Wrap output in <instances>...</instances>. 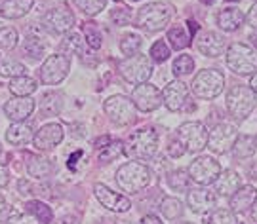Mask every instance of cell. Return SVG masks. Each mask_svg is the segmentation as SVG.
<instances>
[{"instance_id":"5bb4252c","label":"cell","mask_w":257,"mask_h":224,"mask_svg":"<svg viewBox=\"0 0 257 224\" xmlns=\"http://www.w3.org/2000/svg\"><path fill=\"white\" fill-rule=\"evenodd\" d=\"M132 103L141 112H153L162 104V94L153 84H139L132 92Z\"/></svg>"},{"instance_id":"d4e9b609","label":"cell","mask_w":257,"mask_h":224,"mask_svg":"<svg viewBox=\"0 0 257 224\" xmlns=\"http://www.w3.org/2000/svg\"><path fill=\"white\" fill-rule=\"evenodd\" d=\"M244 23V14L238 8H225L217 14V25H219L225 32H232L236 30Z\"/></svg>"},{"instance_id":"680465c9","label":"cell","mask_w":257,"mask_h":224,"mask_svg":"<svg viewBox=\"0 0 257 224\" xmlns=\"http://www.w3.org/2000/svg\"><path fill=\"white\" fill-rule=\"evenodd\" d=\"M249 177H251V178H257V164L249 168Z\"/></svg>"},{"instance_id":"4fadbf2b","label":"cell","mask_w":257,"mask_h":224,"mask_svg":"<svg viewBox=\"0 0 257 224\" xmlns=\"http://www.w3.org/2000/svg\"><path fill=\"white\" fill-rule=\"evenodd\" d=\"M44 27L52 34H65L74 27V16L67 4H57L44 16Z\"/></svg>"},{"instance_id":"2e32d148","label":"cell","mask_w":257,"mask_h":224,"mask_svg":"<svg viewBox=\"0 0 257 224\" xmlns=\"http://www.w3.org/2000/svg\"><path fill=\"white\" fill-rule=\"evenodd\" d=\"M63 135L65 131L61 124H46L44 128H40L35 133L33 144L37 150H52L63 140Z\"/></svg>"},{"instance_id":"6da1fadb","label":"cell","mask_w":257,"mask_h":224,"mask_svg":"<svg viewBox=\"0 0 257 224\" xmlns=\"http://www.w3.org/2000/svg\"><path fill=\"white\" fill-rule=\"evenodd\" d=\"M158 150V133L153 128L134 131L124 142V154L132 160H151Z\"/></svg>"},{"instance_id":"816d5d0a","label":"cell","mask_w":257,"mask_h":224,"mask_svg":"<svg viewBox=\"0 0 257 224\" xmlns=\"http://www.w3.org/2000/svg\"><path fill=\"white\" fill-rule=\"evenodd\" d=\"M141 224H162V220L156 215H145L141 218Z\"/></svg>"},{"instance_id":"d590c367","label":"cell","mask_w":257,"mask_h":224,"mask_svg":"<svg viewBox=\"0 0 257 224\" xmlns=\"http://www.w3.org/2000/svg\"><path fill=\"white\" fill-rule=\"evenodd\" d=\"M25 65L19 63V61H14V59H4L0 61V76L4 78H19V76H25Z\"/></svg>"},{"instance_id":"f907efd6","label":"cell","mask_w":257,"mask_h":224,"mask_svg":"<svg viewBox=\"0 0 257 224\" xmlns=\"http://www.w3.org/2000/svg\"><path fill=\"white\" fill-rule=\"evenodd\" d=\"M8 184V169L0 164V190Z\"/></svg>"},{"instance_id":"74e56055","label":"cell","mask_w":257,"mask_h":224,"mask_svg":"<svg viewBox=\"0 0 257 224\" xmlns=\"http://www.w3.org/2000/svg\"><path fill=\"white\" fill-rule=\"evenodd\" d=\"M82 32L86 42H88V46L92 48V50H99L101 48V32H99V28H97L95 23L86 21L82 25Z\"/></svg>"},{"instance_id":"c3c4849f","label":"cell","mask_w":257,"mask_h":224,"mask_svg":"<svg viewBox=\"0 0 257 224\" xmlns=\"http://www.w3.org/2000/svg\"><path fill=\"white\" fill-rule=\"evenodd\" d=\"M246 21H248V25L251 28H255L257 30V2L255 4H253V6H251V8L248 10V14H246Z\"/></svg>"},{"instance_id":"f546056e","label":"cell","mask_w":257,"mask_h":224,"mask_svg":"<svg viewBox=\"0 0 257 224\" xmlns=\"http://www.w3.org/2000/svg\"><path fill=\"white\" fill-rule=\"evenodd\" d=\"M54 171V166L48 158H31L27 164V173L33 178H46Z\"/></svg>"},{"instance_id":"9f6ffc18","label":"cell","mask_w":257,"mask_h":224,"mask_svg":"<svg viewBox=\"0 0 257 224\" xmlns=\"http://www.w3.org/2000/svg\"><path fill=\"white\" fill-rule=\"evenodd\" d=\"M6 211H8V204H6V200H4V198L0 196V218L4 216V213H6Z\"/></svg>"},{"instance_id":"7bdbcfd3","label":"cell","mask_w":257,"mask_h":224,"mask_svg":"<svg viewBox=\"0 0 257 224\" xmlns=\"http://www.w3.org/2000/svg\"><path fill=\"white\" fill-rule=\"evenodd\" d=\"M74 4L82 10L86 16H97L107 6V0H74Z\"/></svg>"},{"instance_id":"3957f363","label":"cell","mask_w":257,"mask_h":224,"mask_svg":"<svg viewBox=\"0 0 257 224\" xmlns=\"http://www.w3.org/2000/svg\"><path fill=\"white\" fill-rule=\"evenodd\" d=\"M225 59L230 70L240 76H251L257 70V52L248 44L232 42L227 48Z\"/></svg>"},{"instance_id":"60d3db41","label":"cell","mask_w":257,"mask_h":224,"mask_svg":"<svg viewBox=\"0 0 257 224\" xmlns=\"http://www.w3.org/2000/svg\"><path fill=\"white\" fill-rule=\"evenodd\" d=\"M18 42H19V34L16 28H12V27L0 28V48H2L4 52L14 50V48L18 46Z\"/></svg>"},{"instance_id":"ab89813d","label":"cell","mask_w":257,"mask_h":224,"mask_svg":"<svg viewBox=\"0 0 257 224\" xmlns=\"http://www.w3.org/2000/svg\"><path fill=\"white\" fill-rule=\"evenodd\" d=\"M206 224H242L236 220V215L230 209H215L208 216Z\"/></svg>"},{"instance_id":"f1b7e54d","label":"cell","mask_w":257,"mask_h":224,"mask_svg":"<svg viewBox=\"0 0 257 224\" xmlns=\"http://www.w3.org/2000/svg\"><path fill=\"white\" fill-rule=\"evenodd\" d=\"M23 54L29 57V59H33V61H38V59H42V56L46 54V42L42 40L40 36H33V34H29L25 38V42H23Z\"/></svg>"},{"instance_id":"7dc6e473","label":"cell","mask_w":257,"mask_h":224,"mask_svg":"<svg viewBox=\"0 0 257 224\" xmlns=\"http://www.w3.org/2000/svg\"><path fill=\"white\" fill-rule=\"evenodd\" d=\"M187 150L183 148V144L179 142V140H174V142H170V146H168V154L172 156V158H181Z\"/></svg>"},{"instance_id":"6f0895ef","label":"cell","mask_w":257,"mask_h":224,"mask_svg":"<svg viewBox=\"0 0 257 224\" xmlns=\"http://www.w3.org/2000/svg\"><path fill=\"white\" fill-rule=\"evenodd\" d=\"M187 25H189V28H191V34H194V32L198 30V25H196L194 21H187Z\"/></svg>"},{"instance_id":"e575fe53","label":"cell","mask_w":257,"mask_h":224,"mask_svg":"<svg viewBox=\"0 0 257 224\" xmlns=\"http://www.w3.org/2000/svg\"><path fill=\"white\" fill-rule=\"evenodd\" d=\"M160 211H162V215L166 218L175 220V218H179V216L183 215V204L177 198H164L160 202Z\"/></svg>"},{"instance_id":"1f68e13d","label":"cell","mask_w":257,"mask_h":224,"mask_svg":"<svg viewBox=\"0 0 257 224\" xmlns=\"http://www.w3.org/2000/svg\"><path fill=\"white\" fill-rule=\"evenodd\" d=\"M168 186L175 190V192H185V190H191V184H193V180L189 178V173L183 171V169H179V171H172V173H168Z\"/></svg>"},{"instance_id":"11a10c76","label":"cell","mask_w":257,"mask_h":224,"mask_svg":"<svg viewBox=\"0 0 257 224\" xmlns=\"http://www.w3.org/2000/svg\"><path fill=\"white\" fill-rule=\"evenodd\" d=\"M249 90H251L253 94H257V72L251 74V80H249Z\"/></svg>"},{"instance_id":"4dcf8cb0","label":"cell","mask_w":257,"mask_h":224,"mask_svg":"<svg viewBox=\"0 0 257 224\" xmlns=\"http://www.w3.org/2000/svg\"><path fill=\"white\" fill-rule=\"evenodd\" d=\"M27 213L35 216L40 224H50L54 220V211H52V207L46 206V204H42V202H38V200L29 202Z\"/></svg>"},{"instance_id":"9c48e42d","label":"cell","mask_w":257,"mask_h":224,"mask_svg":"<svg viewBox=\"0 0 257 224\" xmlns=\"http://www.w3.org/2000/svg\"><path fill=\"white\" fill-rule=\"evenodd\" d=\"M103 108H105V114L110 118V122L116 126H128L136 120V106L132 103V99L126 95L109 97L103 104Z\"/></svg>"},{"instance_id":"8d00e7d4","label":"cell","mask_w":257,"mask_h":224,"mask_svg":"<svg viewBox=\"0 0 257 224\" xmlns=\"http://www.w3.org/2000/svg\"><path fill=\"white\" fill-rule=\"evenodd\" d=\"M141 44H143L141 36H139V34H134V32H130V34L122 36V40H120V50H122L124 56L132 57V56H136V54H139Z\"/></svg>"},{"instance_id":"ac0fdd59","label":"cell","mask_w":257,"mask_h":224,"mask_svg":"<svg viewBox=\"0 0 257 224\" xmlns=\"http://www.w3.org/2000/svg\"><path fill=\"white\" fill-rule=\"evenodd\" d=\"M187 204H189L193 213H200L202 215V213H208V211H211L215 207V194L204 186L191 188L187 192Z\"/></svg>"},{"instance_id":"ffe728a7","label":"cell","mask_w":257,"mask_h":224,"mask_svg":"<svg viewBox=\"0 0 257 224\" xmlns=\"http://www.w3.org/2000/svg\"><path fill=\"white\" fill-rule=\"evenodd\" d=\"M4 112L12 122H25L35 112V99L31 97H12L4 104Z\"/></svg>"},{"instance_id":"52a82bcc","label":"cell","mask_w":257,"mask_h":224,"mask_svg":"<svg viewBox=\"0 0 257 224\" xmlns=\"http://www.w3.org/2000/svg\"><path fill=\"white\" fill-rule=\"evenodd\" d=\"M255 106V94L246 86H232L227 94V110L234 120H246Z\"/></svg>"},{"instance_id":"6125c7cd","label":"cell","mask_w":257,"mask_h":224,"mask_svg":"<svg viewBox=\"0 0 257 224\" xmlns=\"http://www.w3.org/2000/svg\"><path fill=\"white\" fill-rule=\"evenodd\" d=\"M181 224H193V222H181Z\"/></svg>"},{"instance_id":"277c9868","label":"cell","mask_w":257,"mask_h":224,"mask_svg":"<svg viewBox=\"0 0 257 224\" xmlns=\"http://www.w3.org/2000/svg\"><path fill=\"white\" fill-rule=\"evenodd\" d=\"M172 16H174V8L170 4H166V2H151V4L139 10L136 23H138L139 28H143L147 32H156V30H162L170 23Z\"/></svg>"},{"instance_id":"e0dca14e","label":"cell","mask_w":257,"mask_h":224,"mask_svg":"<svg viewBox=\"0 0 257 224\" xmlns=\"http://www.w3.org/2000/svg\"><path fill=\"white\" fill-rule=\"evenodd\" d=\"M187 97H189V88L181 82V80H174L164 88L162 92V101H164L166 108L172 112L181 110L187 103Z\"/></svg>"},{"instance_id":"94428289","label":"cell","mask_w":257,"mask_h":224,"mask_svg":"<svg viewBox=\"0 0 257 224\" xmlns=\"http://www.w3.org/2000/svg\"><path fill=\"white\" fill-rule=\"evenodd\" d=\"M204 4H208V2H213V0H202Z\"/></svg>"},{"instance_id":"cb8c5ba5","label":"cell","mask_w":257,"mask_h":224,"mask_svg":"<svg viewBox=\"0 0 257 224\" xmlns=\"http://www.w3.org/2000/svg\"><path fill=\"white\" fill-rule=\"evenodd\" d=\"M33 4H35V0H2L0 16L6 19H19L27 16Z\"/></svg>"},{"instance_id":"5b68a950","label":"cell","mask_w":257,"mask_h":224,"mask_svg":"<svg viewBox=\"0 0 257 224\" xmlns=\"http://www.w3.org/2000/svg\"><path fill=\"white\" fill-rule=\"evenodd\" d=\"M118 70L122 78L130 84H145L153 74V61L143 54H136V56L122 59L118 63Z\"/></svg>"},{"instance_id":"ba28073f","label":"cell","mask_w":257,"mask_h":224,"mask_svg":"<svg viewBox=\"0 0 257 224\" xmlns=\"http://www.w3.org/2000/svg\"><path fill=\"white\" fill-rule=\"evenodd\" d=\"M177 139L189 152H200L208 144V130L202 122H185L177 130Z\"/></svg>"},{"instance_id":"7a4b0ae2","label":"cell","mask_w":257,"mask_h":224,"mask_svg":"<svg viewBox=\"0 0 257 224\" xmlns=\"http://www.w3.org/2000/svg\"><path fill=\"white\" fill-rule=\"evenodd\" d=\"M116 182L120 190L128 194H138L151 184V169L139 162H128L116 171Z\"/></svg>"},{"instance_id":"f35d334b","label":"cell","mask_w":257,"mask_h":224,"mask_svg":"<svg viewBox=\"0 0 257 224\" xmlns=\"http://www.w3.org/2000/svg\"><path fill=\"white\" fill-rule=\"evenodd\" d=\"M120 154H124V142L122 140H110L107 146H103L99 152V162H114Z\"/></svg>"},{"instance_id":"e7e4bbea","label":"cell","mask_w":257,"mask_h":224,"mask_svg":"<svg viewBox=\"0 0 257 224\" xmlns=\"http://www.w3.org/2000/svg\"><path fill=\"white\" fill-rule=\"evenodd\" d=\"M255 2H257V0H255Z\"/></svg>"},{"instance_id":"d6a6232c","label":"cell","mask_w":257,"mask_h":224,"mask_svg":"<svg viewBox=\"0 0 257 224\" xmlns=\"http://www.w3.org/2000/svg\"><path fill=\"white\" fill-rule=\"evenodd\" d=\"M61 52H65V56L67 54H76V56H80L84 52V36L80 32H69L67 36L61 40Z\"/></svg>"},{"instance_id":"8992f818","label":"cell","mask_w":257,"mask_h":224,"mask_svg":"<svg viewBox=\"0 0 257 224\" xmlns=\"http://www.w3.org/2000/svg\"><path fill=\"white\" fill-rule=\"evenodd\" d=\"M223 86H225L223 72L215 70V68H206L193 78L191 92L198 99H215L223 92Z\"/></svg>"},{"instance_id":"603a6c76","label":"cell","mask_w":257,"mask_h":224,"mask_svg":"<svg viewBox=\"0 0 257 224\" xmlns=\"http://www.w3.org/2000/svg\"><path fill=\"white\" fill-rule=\"evenodd\" d=\"M213 184H215V192L221 194V196H232V194L242 186V184H240L238 173L232 171V169L221 171L219 177L213 180Z\"/></svg>"},{"instance_id":"30bf717a","label":"cell","mask_w":257,"mask_h":224,"mask_svg":"<svg viewBox=\"0 0 257 224\" xmlns=\"http://www.w3.org/2000/svg\"><path fill=\"white\" fill-rule=\"evenodd\" d=\"M238 139V130L234 124H229V122H221L217 124L211 133H208V148L213 152V154H225L232 148L234 140Z\"/></svg>"},{"instance_id":"db71d44e","label":"cell","mask_w":257,"mask_h":224,"mask_svg":"<svg viewBox=\"0 0 257 224\" xmlns=\"http://www.w3.org/2000/svg\"><path fill=\"white\" fill-rule=\"evenodd\" d=\"M82 158V150H76L73 156H71V160H69V168L74 169V164H76V160Z\"/></svg>"},{"instance_id":"7c38bea8","label":"cell","mask_w":257,"mask_h":224,"mask_svg":"<svg viewBox=\"0 0 257 224\" xmlns=\"http://www.w3.org/2000/svg\"><path fill=\"white\" fill-rule=\"evenodd\" d=\"M71 68V59L69 56L57 54V56H50L44 61V65L40 68V80L46 86H55L59 82H63L65 76L69 74Z\"/></svg>"},{"instance_id":"91938a15","label":"cell","mask_w":257,"mask_h":224,"mask_svg":"<svg viewBox=\"0 0 257 224\" xmlns=\"http://www.w3.org/2000/svg\"><path fill=\"white\" fill-rule=\"evenodd\" d=\"M251 216H253V218L257 220V202L253 204V207H251Z\"/></svg>"},{"instance_id":"44dd1931","label":"cell","mask_w":257,"mask_h":224,"mask_svg":"<svg viewBox=\"0 0 257 224\" xmlns=\"http://www.w3.org/2000/svg\"><path fill=\"white\" fill-rule=\"evenodd\" d=\"M35 131V122H14L6 130V140L14 146H23L27 142H33Z\"/></svg>"},{"instance_id":"d6986e66","label":"cell","mask_w":257,"mask_h":224,"mask_svg":"<svg viewBox=\"0 0 257 224\" xmlns=\"http://www.w3.org/2000/svg\"><path fill=\"white\" fill-rule=\"evenodd\" d=\"M196 48L198 52L206 57H219L225 54V38L213 32V30H204L196 38Z\"/></svg>"},{"instance_id":"7402d4cb","label":"cell","mask_w":257,"mask_h":224,"mask_svg":"<svg viewBox=\"0 0 257 224\" xmlns=\"http://www.w3.org/2000/svg\"><path fill=\"white\" fill-rule=\"evenodd\" d=\"M257 202V190L253 186H240L230 196V211L232 213H244Z\"/></svg>"},{"instance_id":"836d02e7","label":"cell","mask_w":257,"mask_h":224,"mask_svg":"<svg viewBox=\"0 0 257 224\" xmlns=\"http://www.w3.org/2000/svg\"><path fill=\"white\" fill-rule=\"evenodd\" d=\"M168 40L174 50H185V48L191 44V34L185 30V27H172L168 30Z\"/></svg>"},{"instance_id":"be15d7a7","label":"cell","mask_w":257,"mask_h":224,"mask_svg":"<svg viewBox=\"0 0 257 224\" xmlns=\"http://www.w3.org/2000/svg\"><path fill=\"white\" fill-rule=\"evenodd\" d=\"M0 154H2V146H0Z\"/></svg>"},{"instance_id":"83f0119b","label":"cell","mask_w":257,"mask_h":224,"mask_svg":"<svg viewBox=\"0 0 257 224\" xmlns=\"http://www.w3.org/2000/svg\"><path fill=\"white\" fill-rule=\"evenodd\" d=\"M38 88V82L35 78H29V76H19L14 78L10 82V92L14 94V97H29L31 94H35Z\"/></svg>"},{"instance_id":"f5cc1de1","label":"cell","mask_w":257,"mask_h":224,"mask_svg":"<svg viewBox=\"0 0 257 224\" xmlns=\"http://www.w3.org/2000/svg\"><path fill=\"white\" fill-rule=\"evenodd\" d=\"M109 142H110V139L107 137V135H105V137H99V139H95V142H93V144H95L97 148H103V146H107Z\"/></svg>"},{"instance_id":"8fae6325","label":"cell","mask_w":257,"mask_h":224,"mask_svg":"<svg viewBox=\"0 0 257 224\" xmlns=\"http://www.w3.org/2000/svg\"><path fill=\"white\" fill-rule=\"evenodd\" d=\"M189 178L200 184V186H206V184H211L215 178L219 177L221 173V166L217 160L210 158V156H198L193 164L189 166Z\"/></svg>"},{"instance_id":"681fc988","label":"cell","mask_w":257,"mask_h":224,"mask_svg":"<svg viewBox=\"0 0 257 224\" xmlns=\"http://www.w3.org/2000/svg\"><path fill=\"white\" fill-rule=\"evenodd\" d=\"M55 224H80V218L76 215H63L55 220Z\"/></svg>"},{"instance_id":"ee69618b","label":"cell","mask_w":257,"mask_h":224,"mask_svg":"<svg viewBox=\"0 0 257 224\" xmlns=\"http://www.w3.org/2000/svg\"><path fill=\"white\" fill-rule=\"evenodd\" d=\"M168 57H170V48L166 46L164 40H158V42H155V44H153V48H151V59H153V61H156V63H164Z\"/></svg>"},{"instance_id":"484cf974","label":"cell","mask_w":257,"mask_h":224,"mask_svg":"<svg viewBox=\"0 0 257 224\" xmlns=\"http://www.w3.org/2000/svg\"><path fill=\"white\" fill-rule=\"evenodd\" d=\"M230 150H232L234 158H251L257 150V137H253V135H238V139L234 140V144H232Z\"/></svg>"},{"instance_id":"f6af8a7d","label":"cell","mask_w":257,"mask_h":224,"mask_svg":"<svg viewBox=\"0 0 257 224\" xmlns=\"http://www.w3.org/2000/svg\"><path fill=\"white\" fill-rule=\"evenodd\" d=\"M110 21H112L114 25H118V27L128 25L130 21H132V12H130V8H126V6L114 8L110 12Z\"/></svg>"},{"instance_id":"9a60e30c","label":"cell","mask_w":257,"mask_h":224,"mask_svg":"<svg viewBox=\"0 0 257 224\" xmlns=\"http://www.w3.org/2000/svg\"><path fill=\"white\" fill-rule=\"evenodd\" d=\"M93 192H95L97 202H99L105 209H109V211L126 213L130 207H132V202H130L128 198L118 194V192H114V190H110L109 186H105L101 182H97V184L93 186Z\"/></svg>"},{"instance_id":"b9f144b4","label":"cell","mask_w":257,"mask_h":224,"mask_svg":"<svg viewBox=\"0 0 257 224\" xmlns=\"http://www.w3.org/2000/svg\"><path fill=\"white\" fill-rule=\"evenodd\" d=\"M172 70H174L175 76L191 74V72L194 70V59L191 56H179L174 61V65H172Z\"/></svg>"},{"instance_id":"4316f807","label":"cell","mask_w":257,"mask_h":224,"mask_svg":"<svg viewBox=\"0 0 257 224\" xmlns=\"http://www.w3.org/2000/svg\"><path fill=\"white\" fill-rule=\"evenodd\" d=\"M63 106V94L59 92H48L40 99V114L46 116H57Z\"/></svg>"},{"instance_id":"bcb514c9","label":"cell","mask_w":257,"mask_h":224,"mask_svg":"<svg viewBox=\"0 0 257 224\" xmlns=\"http://www.w3.org/2000/svg\"><path fill=\"white\" fill-rule=\"evenodd\" d=\"M4 224H40L35 218L33 215H29V213H16V215L8 216Z\"/></svg>"}]
</instances>
